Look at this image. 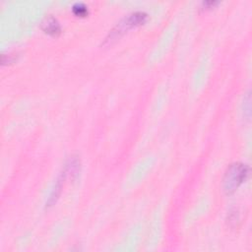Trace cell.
Listing matches in <instances>:
<instances>
[{"instance_id":"cell-1","label":"cell","mask_w":252,"mask_h":252,"mask_svg":"<svg viewBox=\"0 0 252 252\" xmlns=\"http://www.w3.org/2000/svg\"><path fill=\"white\" fill-rule=\"evenodd\" d=\"M148 19V14L144 11H134L124 16L108 32L105 37L104 43H111L112 41L119 38L129 30L143 25Z\"/></svg>"},{"instance_id":"cell-2","label":"cell","mask_w":252,"mask_h":252,"mask_svg":"<svg viewBox=\"0 0 252 252\" xmlns=\"http://www.w3.org/2000/svg\"><path fill=\"white\" fill-rule=\"evenodd\" d=\"M249 166L246 163L236 161L229 164L223 174L222 188L226 194H232L247 178Z\"/></svg>"},{"instance_id":"cell-3","label":"cell","mask_w":252,"mask_h":252,"mask_svg":"<svg viewBox=\"0 0 252 252\" xmlns=\"http://www.w3.org/2000/svg\"><path fill=\"white\" fill-rule=\"evenodd\" d=\"M41 29L44 32L52 36H58L61 33V26L58 20L52 15L45 16L41 21Z\"/></svg>"},{"instance_id":"cell-4","label":"cell","mask_w":252,"mask_h":252,"mask_svg":"<svg viewBox=\"0 0 252 252\" xmlns=\"http://www.w3.org/2000/svg\"><path fill=\"white\" fill-rule=\"evenodd\" d=\"M72 10L74 12L75 15L77 16H81V17H85L88 15L89 13V9L88 6L83 3V2H76L73 6H72Z\"/></svg>"},{"instance_id":"cell-5","label":"cell","mask_w":252,"mask_h":252,"mask_svg":"<svg viewBox=\"0 0 252 252\" xmlns=\"http://www.w3.org/2000/svg\"><path fill=\"white\" fill-rule=\"evenodd\" d=\"M216 4H218V1H216V0H207V1H203L202 2V5L207 7V8L212 7V6L216 5Z\"/></svg>"}]
</instances>
